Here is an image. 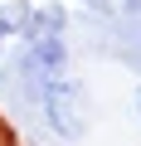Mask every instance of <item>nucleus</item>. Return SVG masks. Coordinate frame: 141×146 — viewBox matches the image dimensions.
Listing matches in <instances>:
<instances>
[{
	"instance_id": "1",
	"label": "nucleus",
	"mask_w": 141,
	"mask_h": 146,
	"mask_svg": "<svg viewBox=\"0 0 141 146\" xmlns=\"http://www.w3.org/2000/svg\"><path fill=\"white\" fill-rule=\"evenodd\" d=\"M68 34H34V39H20L15 58H10V78H15V93L34 107V98L44 93V83L63 78L68 73Z\"/></svg>"
},
{
	"instance_id": "2",
	"label": "nucleus",
	"mask_w": 141,
	"mask_h": 146,
	"mask_svg": "<svg viewBox=\"0 0 141 146\" xmlns=\"http://www.w3.org/2000/svg\"><path fill=\"white\" fill-rule=\"evenodd\" d=\"M34 112L44 117V127H49L58 141H78V136L88 131V98H83V88H78L73 73L44 83V93L34 98Z\"/></svg>"
},
{
	"instance_id": "3",
	"label": "nucleus",
	"mask_w": 141,
	"mask_h": 146,
	"mask_svg": "<svg viewBox=\"0 0 141 146\" xmlns=\"http://www.w3.org/2000/svg\"><path fill=\"white\" fill-rule=\"evenodd\" d=\"M10 44H15V29H10V20H5V10H0V58L10 54Z\"/></svg>"
},
{
	"instance_id": "4",
	"label": "nucleus",
	"mask_w": 141,
	"mask_h": 146,
	"mask_svg": "<svg viewBox=\"0 0 141 146\" xmlns=\"http://www.w3.org/2000/svg\"><path fill=\"white\" fill-rule=\"evenodd\" d=\"M83 10H93V15H112V0H78Z\"/></svg>"
},
{
	"instance_id": "5",
	"label": "nucleus",
	"mask_w": 141,
	"mask_h": 146,
	"mask_svg": "<svg viewBox=\"0 0 141 146\" xmlns=\"http://www.w3.org/2000/svg\"><path fill=\"white\" fill-rule=\"evenodd\" d=\"M112 10H122V15H136V20H141V0H117Z\"/></svg>"
},
{
	"instance_id": "6",
	"label": "nucleus",
	"mask_w": 141,
	"mask_h": 146,
	"mask_svg": "<svg viewBox=\"0 0 141 146\" xmlns=\"http://www.w3.org/2000/svg\"><path fill=\"white\" fill-rule=\"evenodd\" d=\"M131 102H136V117H141V83H136V98H131Z\"/></svg>"
}]
</instances>
